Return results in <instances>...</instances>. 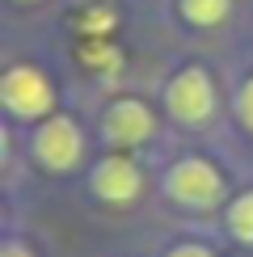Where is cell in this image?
Here are the masks:
<instances>
[{
	"label": "cell",
	"mask_w": 253,
	"mask_h": 257,
	"mask_svg": "<svg viewBox=\"0 0 253 257\" xmlns=\"http://www.w3.org/2000/svg\"><path fill=\"white\" fill-rule=\"evenodd\" d=\"M224 228H228V236L236 244H249V249H253V190H245V194H236L228 202Z\"/></svg>",
	"instance_id": "cell-8"
},
{
	"label": "cell",
	"mask_w": 253,
	"mask_h": 257,
	"mask_svg": "<svg viewBox=\"0 0 253 257\" xmlns=\"http://www.w3.org/2000/svg\"><path fill=\"white\" fill-rule=\"evenodd\" d=\"M161 190L169 194V202L186 211H211L224 202V173L207 156H182L165 169Z\"/></svg>",
	"instance_id": "cell-3"
},
{
	"label": "cell",
	"mask_w": 253,
	"mask_h": 257,
	"mask_svg": "<svg viewBox=\"0 0 253 257\" xmlns=\"http://www.w3.org/2000/svg\"><path fill=\"white\" fill-rule=\"evenodd\" d=\"M215 110H219V93H215V80H211L207 68L190 63V68L169 76V84H165V114H169V122L198 131V126H211Z\"/></svg>",
	"instance_id": "cell-1"
},
{
	"label": "cell",
	"mask_w": 253,
	"mask_h": 257,
	"mask_svg": "<svg viewBox=\"0 0 253 257\" xmlns=\"http://www.w3.org/2000/svg\"><path fill=\"white\" fill-rule=\"evenodd\" d=\"M0 105L13 122H42L55 114V84L34 63H9L0 76Z\"/></svg>",
	"instance_id": "cell-2"
},
{
	"label": "cell",
	"mask_w": 253,
	"mask_h": 257,
	"mask_svg": "<svg viewBox=\"0 0 253 257\" xmlns=\"http://www.w3.org/2000/svg\"><path fill=\"white\" fill-rule=\"evenodd\" d=\"M30 152H34V160L47 173H72V169L80 165V156H84L80 122L72 118V114H51V118H42L34 126V135H30Z\"/></svg>",
	"instance_id": "cell-4"
},
{
	"label": "cell",
	"mask_w": 253,
	"mask_h": 257,
	"mask_svg": "<svg viewBox=\"0 0 253 257\" xmlns=\"http://www.w3.org/2000/svg\"><path fill=\"white\" fill-rule=\"evenodd\" d=\"M101 135L114 148H140L156 135V114L144 97H114L101 110Z\"/></svg>",
	"instance_id": "cell-6"
},
{
	"label": "cell",
	"mask_w": 253,
	"mask_h": 257,
	"mask_svg": "<svg viewBox=\"0 0 253 257\" xmlns=\"http://www.w3.org/2000/svg\"><path fill=\"white\" fill-rule=\"evenodd\" d=\"M177 13H182V21L194 26V30H215V26L228 21L232 0H177Z\"/></svg>",
	"instance_id": "cell-7"
},
{
	"label": "cell",
	"mask_w": 253,
	"mask_h": 257,
	"mask_svg": "<svg viewBox=\"0 0 253 257\" xmlns=\"http://www.w3.org/2000/svg\"><path fill=\"white\" fill-rule=\"evenodd\" d=\"M236 118L253 135V76H245V80H240V89H236Z\"/></svg>",
	"instance_id": "cell-9"
},
{
	"label": "cell",
	"mask_w": 253,
	"mask_h": 257,
	"mask_svg": "<svg viewBox=\"0 0 253 257\" xmlns=\"http://www.w3.org/2000/svg\"><path fill=\"white\" fill-rule=\"evenodd\" d=\"M165 257H215L207 249V244H198V240H177V244H169Z\"/></svg>",
	"instance_id": "cell-10"
},
{
	"label": "cell",
	"mask_w": 253,
	"mask_h": 257,
	"mask_svg": "<svg viewBox=\"0 0 253 257\" xmlns=\"http://www.w3.org/2000/svg\"><path fill=\"white\" fill-rule=\"evenodd\" d=\"M89 194L105 207H131L144 194V169L126 152H105L89 173Z\"/></svg>",
	"instance_id": "cell-5"
},
{
	"label": "cell",
	"mask_w": 253,
	"mask_h": 257,
	"mask_svg": "<svg viewBox=\"0 0 253 257\" xmlns=\"http://www.w3.org/2000/svg\"><path fill=\"white\" fill-rule=\"evenodd\" d=\"M13 5H30V0H13Z\"/></svg>",
	"instance_id": "cell-12"
},
{
	"label": "cell",
	"mask_w": 253,
	"mask_h": 257,
	"mask_svg": "<svg viewBox=\"0 0 253 257\" xmlns=\"http://www.w3.org/2000/svg\"><path fill=\"white\" fill-rule=\"evenodd\" d=\"M0 257H34V249H30V244H21V240H5Z\"/></svg>",
	"instance_id": "cell-11"
}]
</instances>
